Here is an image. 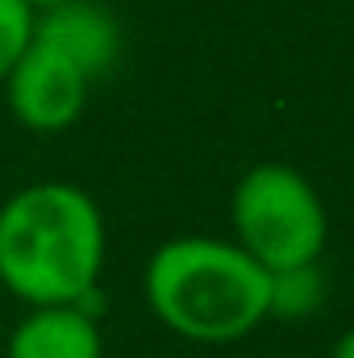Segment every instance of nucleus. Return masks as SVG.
I'll return each mask as SVG.
<instances>
[{
	"instance_id": "nucleus-7",
	"label": "nucleus",
	"mask_w": 354,
	"mask_h": 358,
	"mask_svg": "<svg viewBox=\"0 0 354 358\" xmlns=\"http://www.w3.org/2000/svg\"><path fill=\"white\" fill-rule=\"evenodd\" d=\"M34 17H38V8L29 0H0V84L25 55V46L34 38Z\"/></svg>"
},
{
	"instance_id": "nucleus-8",
	"label": "nucleus",
	"mask_w": 354,
	"mask_h": 358,
	"mask_svg": "<svg viewBox=\"0 0 354 358\" xmlns=\"http://www.w3.org/2000/svg\"><path fill=\"white\" fill-rule=\"evenodd\" d=\"M330 358H354V325L338 338V346H334V355H330Z\"/></svg>"
},
{
	"instance_id": "nucleus-2",
	"label": "nucleus",
	"mask_w": 354,
	"mask_h": 358,
	"mask_svg": "<svg viewBox=\"0 0 354 358\" xmlns=\"http://www.w3.org/2000/svg\"><path fill=\"white\" fill-rule=\"evenodd\" d=\"M150 313L187 342L229 346L271 317V275L238 242L171 238L146 263Z\"/></svg>"
},
{
	"instance_id": "nucleus-1",
	"label": "nucleus",
	"mask_w": 354,
	"mask_h": 358,
	"mask_svg": "<svg viewBox=\"0 0 354 358\" xmlns=\"http://www.w3.org/2000/svg\"><path fill=\"white\" fill-rule=\"evenodd\" d=\"M104 267V217L76 183H29L0 204V283L38 304H88Z\"/></svg>"
},
{
	"instance_id": "nucleus-9",
	"label": "nucleus",
	"mask_w": 354,
	"mask_h": 358,
	"mask_svg": "<svg viewBox=\"0 0 354 358\" xmlns=\"http://www.w3.org/2000/svg\"><path fill=\"white\" fill-rule=\"evenodd\" d=\"M34 8H50V4H63V0H29Z\"/></svg>"
},
{
	"instance_id": "nucleus-3",
	"label": "nucleus",
	"mask_w": 354,
	"mask_h": 358,
	"mask_svg": "<svg viewBox=\"0 0 354 358\" xmlns=\"http://www.w3.org/2000/svg\"><path fill=\"white\" fill-rule=\"evenodd\" d=\"M229 221L234 242L267 275L313 267L330 234V217L317 187L288 163H259L238 179Z\"/></svg>"
},
{
	"instance_id": "nucleus-5",
	"label": "nucleus",
	"mask_w": 354,
	"mask_h": 358,
	"mask_svg": "<svg viewBox=\"0 0 354 358\" xmlns=\"http://www.w3.org/2000/svg\"><path fill=\"white\" fill-rule=\"evenodd\" d=\"M34 38L50 42L71 63H80L92 84L104 80L117 67V55H121V25L96 0H63V4L38 8Z\"/></svg>"
},
{
	"instance_id": "nucleus-6",
	"label": "nucleus",
	"mask_w": 354,
	"mask_h": 358,
	"mask_svg": "<svg viewBox=\"0 0 354 358\" xmlns=\"http://www.w3.org/2000/svg\"><path fill=\"white\" fill-rule=\"evenodd\" d=\"M4 358H104V338L88 304H38L8 334Z\"/></svg>"
},
{
	"instance_id": "nucleus-4",
	"label": "nucleus",
	"mask_w": 354,
	"mask_h": 358,
	"mask_svg": "<svg viewBox=\"0 0 354 358\" xmlns=\"http://www.w3.org/2000/svg\"><path fill=\"white\" fill-rule=\"evenodd\" d=\"M4 96L13 117L34 134H59L71 129L92 96V80L80 63H71L63 50H55L42 38H29L17 67L4 76Z\"/></svg>"
}]
</instances>
